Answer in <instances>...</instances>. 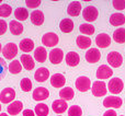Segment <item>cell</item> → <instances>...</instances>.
<instances>
[{
	"instance_id": "1",
	"label": "cell",
	"mask_w": 125,
	"mask_h": 116,
	"mask_svg": "<svg viewBox=\"0 0 125 116\" xmlns=\"http://www.w3.org/2000/svg\"><path fill=\"white\" fill-rule=\"evenodd\" d=\"M124 83L120 78H112L108 83V90L112 94H119L123 91Z\"/></svg>"
},
{
	"instance_id": "2",
	"label": "cell",
	"mask_w": 125,
	"mask_h": 116,
	"mask_svg": "<svg viewBox=\"0 0 125 116\" xmlns=\"http://www.w3.org/2000/svg\"><path fill=\"white\" fill-rule=\"evenodd\" d=\"M106 60L112 68H119L123 64V57L119 52H110L106 56Z\"/></svg>"
},
{
	"instance_id": "3",
	"label": "cell",
	"mask_w": 125,
	"mask_h": 116,
	"mask_svg": "<svg viewBox=\"0 0 125 116\" xmlns=\"http://www.w3.org/2000/svg\"><path fill=\"white\" fill-rule=\"evenodd\" d=\"M91 91H92V94L97 97H101L103 95L106 94L108 92V89H106V84L104 81H94L91 87Z\"/></svg>"
},
{
	"instance_id": "4",
	"label": "cell",
	"mask_w": 125,
	"mask_h": 116,
	"mask_svg": "<svg viewBox=\"0 0 125 116\" xmlns=\"http://www.w3.org/2000/svg\"><path fill=\"white\" fill-rule=\"evenodd\" d=\"M59 42V37L56 33H53V32H48L45 33L42 37V44L47 47H54L58 44Z\"/></svg>"
},
{
	"instance_id": "5",
	"label": "cell",
	"mask_w": 125,
	"mask_h": 116,
	"mask_svg": "<svg viewBox=\"0 0 125 116\" xmlns=\"http://www.w3.org/2000/svg\"><path fill=\"white\" fill-rule=\"evenodd\" d=\"M98 15H99V11L93 6H88L82 10V17L88 22L95 21V20L98 19Z\"/></svg>"
},
{
	"instance_id": "6",
	"label": "cell",
	"mask_w": 125,
	"mask_h": 116,
	"mask_svg": "<svg viewBox=\"0 0 125 116\" xmlns=\"http://www.w3.org/2000/svg\"><path fill=\"white\" fill-rule=\"evenodd\" d=\"M123 104L121 97H116V95H111V97H106L103 100V106L108 108H120Z\"/></svg>"
},
{
	"instance_id": "7",
	"label": "cell",
	"mask_w": 125,
	"mask_h": 116,
	"mask_svg": "<svg viewBox=\"0 0 125 116\" xmlns=\"http://www.w3.org/2000/svg\"><path fill=\"white\" fill-rule=\"evenodd\" d=\"M15 91L12 88H6L0 92V102L3 104H8L14 100Z\"/></svg>"
},
{
	"instance_id": "8",
	"label": "cell",
	"mask_w": 125,
	"mask_h": 116,
	"mask_svg": "<svg viewBox=\"0 0 125 116\" xmlns=\"http://www.w3.org/2000/svg\"><path fill=\"white\" fill-rule=\"evenodd\" d=\"M75 84H76V88H77L80 92H87V91L91 88L90 79H89L88 77H84V76L78 77Z\"/></svg>"
},
{
	"instance_id": "9",
	"label": "cell",
	"mask_w": 125,
	"mask_h": 116,
	"mask_svg": "<svg viewBox=\"0 0 125 116\" xmlns=\"http://www.w3.org/2000/svg\"><path fill=\"white\" fill-rule=\"evenodd\" d=\"M50 97V91L47 90L46 88H43V87H39L36 88L34 91H33V94H32V97L34 101H44V100L48 99Z\"/></svg>"
},
{
	"instance_id": "10",
	"label": "cell",
	"mask_w": 125,
	"mask_h": 116,
	"mask_svg": "<svg viewBox=\"0 0 125 116\" xmlns=\"http://www.w3.org/2000/svg\"><path fill=\"white\" fill-rule=\"evenodd\" d=\"M113 75V70L111 67L106 66V65H101L99 68L97 69V78L100 80L109 79Z\"/></svg>"
},
{
	"instance_id": "11",
	"label": "cell",
	"mask_w": 125,
	"mask_h": 116,
	"mask_svg": "<svg viewBox=\"0 0 125 116\" xmlns=\"http://www.w3.org/2000/svg\"><path fill=\"white\" fill-rule=\"evenodd\" d=\"M2 54L7 59H12L18 54V46L14 43H8L2 49Z\"/></svg>"
},
{
	"instance_id": "12",
	"label": "cell",
	"mask_w": 125,
	"mask_h": 116,
	"mask_svg": "<svg viewBox=\"0 0 125 116\" xmlns=\"http://www.w3.org/2000/svg\"><path fill=\"white\" fill-rule=\"evenodd\" d=\"M95 44L99 48H108L111 45V37L106 33H100L95 37Z\"/></svg>"
},
{
	"instance_id": "13",
	"label": "cell",
	"mask_w": 125,
	"mask_h": 116,
	"mask_svg": "<svg viewBox=\"0 0 125 116\" xmlns=\"http://www.w3.org/2000/svg\"><path fill=\"white\" fill-rule=\"evenodd\" d=\"M86 60L88 62H90V64H95V62H98L100 60V58H101V53H100V50L98 49V48H90V49H88V52L86 53Z\"/></svg>"
},
{
	"instance_id": "14",
	"label": "cell",
	"mask_w": 125,
	"mask_h": 116,
	"mask_svg": "<svg viewBox=\"0 0 125 116\" xmlns=\"http://www.w3.org/2000/svg\"><path fill=\"white\" fill-rule=\"evenodd\" d=\"M64 58V52L61 48H54L50 52V61L53 65H58Z\"/></svg>"
},
{
	"instance_id": "15",
	"label": "cell",
	"mask_w": 125,
	"mask_h": 116,
	"mask_svg": "<svg viewBox=\"0 0 125 116\" xmlns=\"http://www.w3.org/2000/svg\"><path fill=\"white\" fill-rule=\"evenodd\" d=\"M23 110V103L21 101H13L12 103H10L7 106V111H8L9 115H18L19 113H21V111Z\"/></svg>"
},
{
	"instance_id": "16",
	"label": "cell",
	"mask_w": 125,
	"mask_h": 116,
	"mask_svg": "<svg viewBox=\"0 0 125 116\" xmlns=\"http://www.w3.org/2000/svg\"><path fill=\"white\" fill-rule=\"evenodd\" d=\"M52 108L56 114H62L64 112H66L68 105H67V102L64 100H55L52 104Z\"/></svg>"
},
{
	"instance_id": "17",
	"label": "cell",
	"mask_w": 125,
	"mask_h": 116,
	"mask_svg": "<svg viewBox=\"0 0 125 116\" xmlns=\"http://www.w3.org/2000/svg\"><path fill=\"white\" fill-rule=\"evenodd\" d=\"M81 12V3L79 1H73L67 7V13L70 17H78Z\"/></svg>"
},
{
	"instance_id": "18",
	"label": "cell",
	"mask_w": 125,
	"mask_h": 116,
	"mask_svg": "<svg viewBox=\"0 0 125 116\" xmlns=\"http://www.w3.org/2000/svg\"><path fill=\"white\" fill-rule=\"evenodd\" d=\"M34 78L37 82H45L50 78V71L45 67H41V68H39L35 71Z\"/></svg>"
},
{
	"instance_id": "19",
	"label": "cell",
	"mask_w": 125,
	"mask_h": 116,
	"mask_svg": "<svg viewBox=\"0 0 125 116\" xmlns=\"http://www.w3.org/2000/svg\"><path fill=\"white\" fill-rule=\"evenodd\" d=\"M66 83V78L62 73H55L51 77V84L54 88H62Z\"/></svg>"
},
{
	"instance_id": "20",
	"label": "cell",
	"mask_w": 125,
	"mask_h": 116,
	"mask_svg": "<svg viewBox=\"0 0 125 116\" xmlns=\"http://www.w3.org/2000/svg\"><path fill=\"white\" fill-rule=\"evenodd\" d=\"M65 60H66V64L68 65L69 67H76L79 64L80 57L76 52H69L68 54L66 55V57H65Z\"/></svg>"
},
{
	"instance_id": "21",
	"label": "cell",
	"mask_w": 125,
	"mask_h": 116,
	"mask_svg": "<svg viewBox=\"0 0 125 116\" xmlns=\"http://www.w3.org/2000/svg\"><path fill=\"white\" fill-rule=\"evenodd\" d=\"M20 60H21V62H22V66H23L24 68H25L26 70H29V71L32 70V69L35 67V62H34L33 57L30 56V55H28V54L21 55Z\"/></svg>"
},
{
	"instance_id": "22",
	"label": "cell",
	"mask_w": 125,
	"mask_h": 116,
	"mask_svg": "<svg viewBox=\"0 0 125 116\" xmlns=\"http://www.w3.org/2000/svg\"><path fill=\"white\" fill-rule=\"evenodd\" d=\"M31 22L34 25H42L44 23V13L41 10H34L30 15Z\"/></svg>"
},
{
	"instance_id": "23",
	"label": "cell",
	"mask_w": 125,
	"mask_h": 116,
	"mask_svg": "<svg viewBox=\"0 0 125 116\" xmlns=\"http://www.w3.org/2000/svg\"><path fill=\"white\" fill-rule=\"evenodd\" d=\"M110 23L112 24L113 26H121L125 23V15L123 13H113L110 17Z\"/></svg>"
},
{
	"instance_id": "24",
	"label": "cell",
	"mask_w": 125,
	"mask_h": 116,
	"mask_svg": "<svg viewBox=\"0 0 125 116\" xmlns=\"http://www.w3.org/2000/svg\"><path fill=\"white\" fill-rule=\"evenodd\" d=\"M76 44H77V46L80 49H87V48H89L91 46V39L88 36L80 35V36H77Z\"/></svg>"
},
{
	"instance_id": "25",
	"label": "cell",
	"mask_w": 125,
	"mask_h": 116,
	"mask_svg": "<svg viewBox=\"0 0 125 116\" xmlns=\"http://www.w3.org/2000/svg\"><path fill=\"white\" fill-rule=\"evenodd\" d=\"M20 49L24 53H30L31 50L34 49V42L31 39H23L21 42H20L19 45Z\"/></svg>"
},
{
	"instance_id": "26",
	"label": "cell",
	"mask_w": 125,
	"mask_h": 116,
	"mask_svg": "<svg viewBox=\"0 0 125 116\" xmlns=\"http://www.w3.org/2000/svg\"><path fill=\"white\" fill-rule=\"evenodd\" d=\"M34 58H35V60L39 62H45L46 58H47V52H46V49L43 46H39L37 48H35Z\"/></svg>"
},
{
	"instance_id": "27",
	"label": "cell",
	"mask_w": 125,
	"mask_h": 116,
	"mask_svg": "<svg viewBox=\"0 0 125 116\" xmlns=\"http://www.w3.org/2000/svg\"><path fill=\"white\" fill-rule=\"evenodd\" d=\"M59 29L62 33H70L73 30V22L71 19H62L59 23Z\"/></svg>"
},
{
	"instance_id": "28",
	"label": "cell",
	"mask_w": 125,
	"mask_h": 116,
	"mask_svg": "<svg viewBox=\"0 0 125 116\" xmlns=\"http://www.w3.org/2000/svg\"><path fill=\"white\" fill-rule=\"evenodd\" d=\"M9 29H10V32L13 35H20L23 32V25L17 20H12L9 23Z\"/></svg>"
},
{
	"instance_id": "29",
	"label": "cell",
	"mask_w": 125,
	"mask_h": 116,
	"mask_svg": "<svg viewBox=\"0 0 125 116\" xmlns=\"http://www.w3.org/2000/svg\"><path fill=\"white\" fill-rule=\"evenodd\" d=\"M59 97H61L62 100H64V101H70V100H73V97H75V92H73V90L70 87H66V88H62V90L59 91Z\"/></svg>"
},
{
	"instance_id": "30",
	"label": "cell",
	"mask_w": 125,
	"mask_h": 116,
	"mask_svg": "<svg viewBox=\"0 0 125 116\" xmlns=\"http://www.w3.org/2000/svg\"><path fill=\"white\" fill-rule=\"evenodd\" d=\"M113 39L119 44L125 43V29L120 28L117 30H115L114 33H113Z\"/></svg>"
},
{
	"instance_id": "31",
	"label": "cell",
	"mask_w": 125,
	"mask_h": 116,
	"mask_svg": "<svg viewBox=\"0 0 125 116\" xmlns=\"http://www.w3.org/2000/svg\"><path fill=\"white\" fill-rule=\"evenodd\" d=\"M34 113L37 116H47L48 113H50V108L46 104L44 103H39L36 106H35Z\"/></svg>"
},
{
	"instance_id": "32",
	"label": "cell",
	"mask_w": 125,
	"mask_h": 116,
	"mask_svg": "<svg viewBox=\"0 0 125 116\" xmlns=\"http://www.w3.org/2000/svg\"><path fill=\"white\" fill-rule=\"evenodd\" d=\"M14 17L17 21H25L29 18V11L25 8H18L14 11Z\"/></svg>"
},
{
	"instance_id": "33",
	"label": "cell",
	"mask_w": 125,
	"mask_h": 116,
	"mask_svg": "<svg viewBox=\"0 0 125 116\" xmlns=\"http://www.w3.org/2000/svg\"><path fill=\"white\" fill-rule=\"evenodd\" d=\"M8 68L12 75H18L22 71V65L19 60H12V62H10Z\"/></svg>"
},
{
	"instance_id": "34",
	"label": "cell",
	"mask_w": 125,
	"mask_h": 116,
	"mask_svg": "<svg viewBox=\"0 0 125 116\" xmlns=\"http://www.w3.org/2000/svg\"><path fill=\"white\" fill-rule=\"evenodd\" d=\"M79 31L82 33V34H86V35H92L94 33L95 29L93 25L89 23H84V24H81L79 26Z\"/></svg>"
},
{
	"instance_id": "35",
	"label": "cell",
	"mask_w": 125,
	"mask_h": 116,
	"mask_svg": "<svg viewBox=\"0 0 125 116\" xmlns=\"http://www.w3.org/2000/svg\"><path fill=\"white\" fill-rule=\"evenodd\" d=\"M20 87L23 92H30L32 90V81L29 78H23L20 82Z\"/></svg>"
},
{
	"instance_id": "36",
	"label": "cell",
	"mask_w": 125,
	"mask_h": 116,
	"mask_svg": "<svg viewBox=\"0 0 125 116\" xmlns=\"http://www.w3.org/2000/svg\"><path fill=\"white\" fill-rule=\"evenodd\" d=\"M12 12V8L9 4L1 3L0 4V17L2 18H8Z\"/></svg>"
},
{
	"instance_id": "37",
	"label": "cell",
	"mask_w": 125,
	"mask_h": 116,
	"mask_svg": "<svg viewBox=\"0 0 125 116\" xmlns=\"http://www.w3.org/2000/svg\"><path fill=\"white\" fill-rule=\"evenodd\" d=\"M68 116H82V110L80 106L73 105L68 110Z\"/></svg>"
},
{
	"instance_id": "38",
	"label": "cell",
	"mask_w": 125,
	"mask_h": 116,
	"mask_svg": "<svg viewBox=\"0 0 125 116\" xmlns=\"http://www.w3.org/2000/svg\"><path fill=\"white\" fill-rule=\"evenodd\" d=\"M7 71H8V66H7V62L3 60V58L0 57V80H2L7 75Z\"/></svg>"
},
{
	"instance_id": "39",
	"label": "cell",
	"mask_w": 125,
	"mask_h": 116,
	"mask_svg": "<svg viewBox=\"0 0 125 116\" xmlns=\"http://www.w3.org/2000/svg\"><path fill=\"white\" fill-rule=\"evenodd\" d=\"M112 6L115 10H124L125 9V0H114L112 2Z\"/></svg>"
},
{
	"instance_id": "40",
	"label": "cell",
	"mask_w": 125,
	"mask_h": 116,
	"mask_svg": "<svg viewBox=\"0 0 125 116\" xmlns=\"http://www.w3.org/2000/svg\"><path fill=\"white\" fill-rule=\"evenodd\" d=\"M25 4L28 8H31V9H35L41 4V1L40 0H26L25 1Z\"/></svg>"
},
{
	"instance_id": "41",
	"label": "cell",
	"mask_w": 125,
	"mask_h": 116,
	"mask_svg": "<svg viewBox=\"0 0 125 116\" xmlns=\"http://www.w3.org/2000/svg\"><path fill=\"white\" fill-rule=\"evenodd\" d=\"M7 29H8L7 22L4 21V20L0 19V35H3L4 33L7 32Z\"/></svg>"
},
{
	"instance_id": "42",
	"label": "cell",
	"mask_w": 125,
	"mask_h": 116,
	"mask_svg": "<svg viewBox=\"0 0 125 116\" xmlns=\"http://www.w3.org/2000/svg\"><path fill=\"white\" fill-rule=\"evenodd\" d=\"M23 116H35V113H34V111L28 108V110L23 111Z\"/></svg>"
},
{
	"instance_id": "43",
	"label": "cell",
	"mask_w": 125,
	"mask_h": 116,
	"mask_svg": "<svg viewBox=\"0 0 125 116\" xmlns=\"http://www.w3.org/2000/svg\"><path fill=\"white\" fill-rule=\"evenodd\" d=\"M103 116H117V114H116V112H115V111H113V110H108L106 112H104Z\"/></svg>"
},
{
	"instance_id": "44",
	"label": "cell",
	"mask_w": 125,
	"mask_h": 116,
	"mask_svg": "<svg viewBox=\"0 0 125 116\" xmlns=\"http://www.w3.org/2000/svg\"><path fill=\"white\" fill-rule=\"evenodd\" d=\"M0 116H9V115L6 114V113H1V114H0Z\"/></svg>"
},
{
	"instance_id": "45",
	"label": "cell",
	"mask_w": 125,
	"mask_h": 116,
	"mask_svg": "<svg viewBox=\"0 0 125 116\" xmlns=\"http://www.w3.org/2000/svg\"><path fill=\"white\" fill-rule=\"evenodd\" d=\"M2 50V47H1V44H0V52H1Z\"/></svg>"
},
{
	"instance_id": "46",
	"label": "cell",
	"mask_w": 125,
	"mask_h": 116,
	"mask_svg": "<svg viewBox=\"0 0 125 116\" xmlns=\"http://www.w3.org/2000/svg\"><path fill=\"white\" fill-rule=\"evenodd\" d=\"M0 111H1V104H0Z\"/></svg>"
},
{
	"instance_id": "47",
	"label": "cell",
	"mask_w": 125,
	"mask_h": 116,
	"mask_svg": "<svg viewBox=\"0 0 125 116\" xmlns=\"http://www.w3.org/2000/svg\"><path fill=\"white\" fill-rule=\"evenodd\" d=\"M0 4H1V0H0Z\"/></svg>"
},
{
	"instance_id": "48",
	"label": "cell",
	"mask_w": 125,
	"mask_h": 116,
	"mask_svg": "<svg viewBox=\"0 0 125 116\" xmlns=\"http://www.w3.org/2000/svg\"><path fill=\"white\" fill-rule=\"evenodd\" d=\"M57 116H62V115H57Z\"/></svg>"
},
{
	"instance_id": "49",
	"label": "cell",
	"mask_w": 125,
	"mask_h": 116,
	"mask_svg": "<svg viewBox=\"0 0 125 116\" xmlns=\"http://www.w3.org/2000/svg\"><path fill=\"white\" fill-rule=\"evenodd\" d=\"M120 116H124V115H120Z\"/></svg>"
}]
</instances>
